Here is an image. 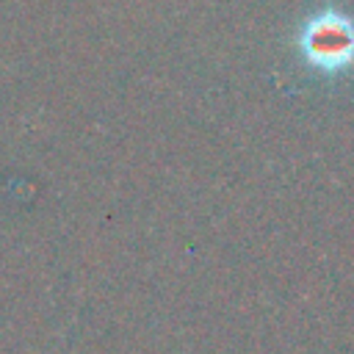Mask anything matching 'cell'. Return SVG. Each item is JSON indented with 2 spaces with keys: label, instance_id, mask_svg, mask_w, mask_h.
Segmentation results:
<instances>
[{
  "label": "cell",
  "instance_id": "6da1fadb",
  "mask_svg": "<svg viewBox=\"0 0 354 354\" xmlns=\"http://www.w3.org/2000/svg\"><path fill=\"white\" fill-rule=\"evenodd\" d=\"M301 55L318 69H343L354 61V19L326 8L310 17L299 33Z\"/></svg>",
  "mask_w": 354,
  "mask_h": 354
}]
</instances>
